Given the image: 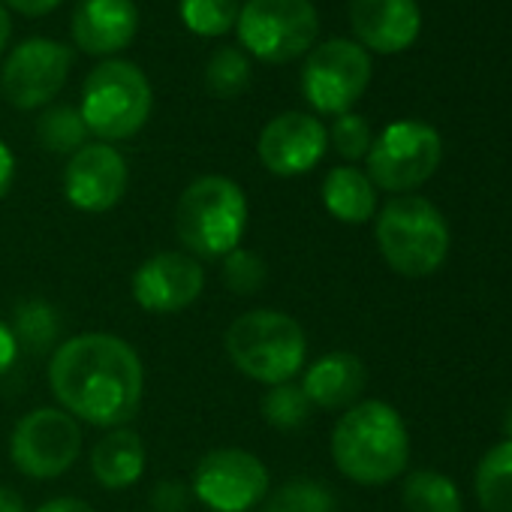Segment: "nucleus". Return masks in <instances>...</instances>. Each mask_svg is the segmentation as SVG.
<instances>
[{"instance_id": "1", "label": "nucleus", "mask_w": 512, "mask_h": 512, "mask_svg": "<svg viewBox=\"0 0 512 512\" xmlns=\"http://www.w3.org/2000/svg\"><path fill=\"white\" fill-rule=\"evenodd\" d=\"M49 383L61 410L97 428L127 425L145 395L139 353L118 335L85 332L55 347Z\"/></svg>"}, {"instance_id": "2", "label": "nucleus", "mask_w": 512, "mask_h": 512, "mask_svg": "<svg viewBox=\"0 0 512 512\" xmlns=\"http://www.w3.org/2000/svg\"><path fill=\"white\" fill-rule=\"evenodd\" d=\"M335 467L359 485H386L410 461V437L401 413L386 401L353 404L332 431Z\"/></svg>"}, {"instance_id": "3", "label": "nucleus", "mask_w": 512, "mask_h": 512, "mask_svg": "<svg viewBox=\"0 0 512 512\" xmlns=\"http://www.w3.org/2000/svg\"><path fill=\"white\" fill-rule=\"evenodd\" d=\"M247 229V196L226 175H202L178 196L175 235L199 260H223L241 247Z\"/></svg>"}, {"instance_id": "4", "label": "nucleus", "mask_w": 512, "mask_h": 512, "mask_svg": "<svg viewBox=\"0 0 512 512\" xmlns=\"http://www.w3.org/2000/svg\"><path fill=\"white\" fill-rule=\"evenodd\" d=\"M226 353L232 365L256 383L278 386L290 383L308 356V341L302 326L272 308H256L241 314L226 329Z\"/></svg>"}, {"instance_id": "5", "label": "nucleus", "mask_w": 512, "mask_h": 512, "mask_svg": "<svg viewBox=\"0 0 512 512\" xmlns=\"http://www.w3.org/2000/svg\"><path fill=\"white\" fill-rule=\"evenodd\" d=\"M377 247L392 272L428 278L449 256L446 217L422 196H395L377 217Z\"/></svg>"}, {"instance_id": "6", "label": "nucleus", "mask_w": 512, "mask_h": 512, "mask_svg": "<svg viewBox=\"0 0 512 512\" xmlns=\"http://www.w3.org/2000/svg\"><path fill=\"white\" fill-rule=\"evenodd\" d=\"M154 94L148 76L130 61H103L82 85V121L106 145L136 136L151 118Z\"/></svg>"}, {"instance_id": "7", "label": "nucleus", "mask_w": 512, "mask_h": 512, "mask_svg": "<svg viewBox=\"0 0 512 512\" xmlns=\"http://www.w3.org/2000/svg\"><path fill=\"white\" fill-rule=\"evenodd\" d=\"M244 55L290 64L314 49L320 16L311 0H244L235 22Z\"/></svg>"}, {"instance_id": "8", "label": "nucleus", "mask_w": 512, "mask_h": 512, "mask_svg": "<svg viewBox=\"0 0 512 512\" xmlns=\"http://www.w3.org/2000/svg\"><path fill=\"white\" fill-rule=\"evenodd\" d=\"M440 157H443V142L431 124L395 121L371 142L365 160L374 187L389 193H410L437 172Z\"/></svg>"}, {"instance_id": "9", "label": "nucleus", "mask_w": 512, "mask_h": 512, "mask_svg": "<svg viewBox=\"0 0 512 512\" xmlns=\"http://www.w3.org/2000/svg\"><path fill=\"white\" fill-rule=\"evenodd\" d=\"M371 85V58L353 40H326L302 67V94L323 115L350 112Z\"/></svg>"}, {"instance_id": "10", "label": "nucleus", "mask_w": 512, "mask_h": 512, "mask_svg": "<svg viewBox=\"0 0 512 512\" xmlns=\"http://www.w3.org/2000/svg\"><path fill=\"white\" fill-rule=\"evenodd\" d=\"M82 449L79 422L61 407H37L22 416L10 437V455L19 473L31 479H55L73 467Z\"/></svg>"}, {"instance_id": "11", "label": "nucleus", "mask_w": 512, "mask_h": 512, "mask_svg": "<svg viewBox=\"0 0 512 512\" xmlns=\"http://www.w3.org/2000/svg\"><path fill=\"white\" fill-rule=\"evenodd\" d=\"M73 55L55 40L34 37L10 52L0 70V94L13 109L34 112L52 106L70 76Z\"/></svg>"}, {"instance_id": "12", "label": "nucleus", "mask_w": 512, "mask_h": 512, "mask_svg": "<svg viewBox=\"0 0 512 512\" xmlns=\"http://www.w3.org/2000/svg\"><path fill=\"white\" fill-rule=\"evenodd\" d=\"M193 494L214 512H247L269 494V470L253 452L214 449L193 473Z\"/></svg>"}, {"instance_id": "13", "label": "nucleus", "mask_w": 512, "mask_h": 512, "mask_svg": "<svg viewBox=\"0 0 512 512\" xmlns=\"http://www.w3.org/2000/svg\"><path fill=\"white\" fill-rule=\"evenodd\" d=\"M205 290V269L196 256L163 250L145 260L133 275V299L148 314L187 311Z\"/></svg>"}, {"instance_id": "14", "label": "nucleus", "mask_w": 512, "mask_h": 512, "mask_svg": "<svg viewBox=\"0 0 512 512\" xmlns=\"http://www.w3.org/2000/svg\"><path fill=\"white\" fill-rule=\"evenodd\" d=\"M329 148V130L308 112H284L272 118L260 142H256V154L260 163L278 175V178H293L311 172Z\"/></svg>"}, {"instance_id": "15", "label": "nucleus", "mask_w": 512, "mask_h": 512, "mask_svg": "<svg viewBox=\"0 0 512 512\" xmlns=\"http://www.w3.org/2000/svg\"><path fill=\"white\" fill-rule=\"evenodd\" d=\"M127 163L106 142H88L64 169V196L73 208L100 214L115 208L127 193Z\"/></svg>"}, {"instance_id": "16", "label": "nucleus", "mask_w": 512, "mask_h": 512, "mask_svg": "<svg viewBox=\"0 0 512 512\" xmlns=\"http://www.w3.org/2000/svg\"><path fill=\"white\" fill-rule=\"evenodd\" d=\"M350 25L362 49L398 55L416 43L422 13L416 0H350Z\"/></svg>"}, {"instance_id": "17", "label": "nucleus", "mask_w": 512, "mask_h": 512, "mask_svg": "<svg viewBox=\"0 0 512 512\" xmlns=\"http://www.w3.org/2000/svg\"><path fill=\"white\" fill-rule=\"evenodd\" d=\"M73 40L88 55H115L127 49L139 31L133 0H82L73 13Z\"/></svg>"}, {"instance_id": "18", "label": "nucleus", "mask_w": 512, "mask_h": 512, "mask_svg": "<svg viewBox=\"0 0 512 512\" xmlns=\"http://www.w3.org/2000/svg\"><path fill=\"white\" fill-rule=\"evenodd\" d=\"M365 383H368V374H365L362 359L353 356V353L338 350V353L320 356L305 371L302 389H305V395L311 398L314 407L350 410L359 401V395L365 392Z\"/></svg>"}, {"instance_id": "19", "label": "nucleus", "mask_w": 512, "mask_h": 512, "mask_svg": "<svg viewBox=\"0 0 512 512\" xmlns=\"http://www.w3.org/2000/svg\"><path fill=\"white\" fill-rule=\"evenodd\" d=\"M91 473L94 479L109 488L121 491L142 479L145 473V443L133 428H112L106 437L97 440L91 452Z\"/></svg>"}, {"instance_id": "20", "label": "nucleus", "mask_w": 512, "mask_h": 512, "mask_svg": "<svg viewBox=\"0 0 512 512\" xmlns=\"http://www.w3.org/2000/svg\"><path fill=\"white\" fill-rule=\"evenodd\" d=\"M323 205L341 223H368L377 211V187L356 166H335L323 181Z\"/></svg>"}, {"instance_id": "21", "label": "nucleus", "mask_w": 512, "mask_h": 512, "mask_svg": "<svg viewBox=\"0 0 512 512\" xmlns=\"http://www.w3.org/2000/svg\"><path fill=\"white\" fill-rule=\"evenodd\" d=\"M476 497L485 512H512V440L482 455L476 467Z\"/></svg>"}, {"instance_id": "22", "label": "nucleus", "mask_w": 512, "mask_h": 512, "mask_svg": "<svg viewBox=\"0 0 512 512\" xmlns=\"http://www.w3.org/2000/svg\"><path fill=\"white\" fill-rule=\"evenodd\" d=\"M13 338L19 344V350H28L34 356L52 350L61 341V329L64 320L58 314V308H52L43 299H28L16 308L13 314Z\"/></svg>"}, {"instance_id": "23", "label": "nucleus", "mask_w": 512, "mask_h": 512, "mask_svg": "<svg viewBox=\"0 0 512 512\" xmlns=\"http://www.w3.org/2000/svg\"><path fill=\"white\" fill-rule=\"evenodd\" d=\"M407 512H464L458 485L437 470H416L404 479L401 491Z\"/></svg>"}, {"instance_id": "24", "label": "nucleus", "mask_w": 512, "mask_h": 512, "mask_svg": "<svg viewBox=\"0 0 512 512\" xmlns=\"http://www.w3.org/2000/svg\"><path fill=\"white\" fill-rule=\"evenodd\" d=\"M88 127L82 121V112L76 106H46V112L37 121V142L52 154H76L88 145Z\"/></svg>"}, {"instance_id": "25", "label": "nucleus", "mask_w": 512, "mask_h": 512, "mask_svg": "<svg viewBox=\"0 0 512 512\" xmlns=\"http://www.w3.org/2000/svg\"><path fill=\"white\" fill-rule=\"evenodd\" d=\"M266 497L269 500L263 512H338L335 494L323 482L308 479V476L290 479Z\"/></svg>"}, {"instance_id": "26", "label": "nucleus", "mask_w": 512, "mask_h": 512, "mask_svg": "<svg viewBox=\"0 0 512 512\" xmlns=\"http://www.w3.org/2000/svg\"><path fill=\"white\" fill-rule=\"evenodd\" d=\"M238 0H178L181 22L196 37H223L238 22Z\"/></svg>"}, {"instance_id": "27", "label": "nucleus", "mask_w": 512, "mask_h": 512, "mask_svg": "<svg viewBox=\"0 0 512 512\" xmlns=\"http://www.w3.org/2000/svg\"><path fill=\"white\" fill-rule=\"evenodd\" d=\"M250 76H253L250 58H247L241 49L223 46V49H217V52L208 58V67H205V88H208V94H214V97H220V100H229V97H238V94L247 91Z\"/></svg>"}, {"instance_id": "28", "label": "nucleus", "mask_w": 512, "mask_h": 512, "mask_svg": "<svg viewBox=\"0 0 512 512\" xmlns=\"http://www.w3.org/2000/svg\"><path fill=\"white\" fill-rule=\"evenodd\" d=\"M260 407H263V419L269 425H275L278 431H296V428H302L311 419V410H314V404L305 395V389L296 386L293 380L290 383L269 386V392L263 395Z\"/></svg>"}, {"instance_id": "29", "label": "nucleus", "mask_w": 512, "mask_h": 512, "mask_svg": "<svg viewBox=\"0 0 512 512\" xmlns=\"http://www.w3.org/2000/svg\"><path fill=\"white\" fill-rule=\"evenodd\" d=\"M269 281V266L260 253L247 247H235L223 256V284L235 296H253L260 293Z\"/></svg>"}, {"instance_id": "30", "label": "nucleus", "mask_w": 512, "mask_h": 512, "mask_svg": "<svg viewBox=\"0 0 512 512\" xmlns=\"http://www.w3.org/2000/svg\"><path fill=\"white\" fill-rule=\"evenodd\" d=\"M329 139H332L335 151H338L344 160H350V163H356V160L368 157L371 142H374L368 121H365L362 115H356V112H344V115H338V118H335V124H332V130H329Z\"/></svg>"}, {"instance_id": "31", "label": "nucleus", "mask_w": 512, "mask_h": 512, "mask_svg": "<svg viewBox=\"0 0 512 512\" xmlns=\"http://www.w3.org/2000/svg\"><path fill=\"white\" fill-rule=\"evenodd\" d=\"M151 503H154V512H184L190 503V491L178 479H163V482H157Z\"/></svg>"}, {"instance_id": "32", "label": "nucleus", "mask_w": 512, "mask_h": 512, "mask_svg": "<svg viewBox=\"0 0 512 512\" xmlns=\"http://www.w3.org/2000/svg\"><path fill=\"white\" fill-rule=\"evenodd\" d=\"M16 359H19V344L13 338V329L10 323L0 320V377L16 365Z\"/></svg>"}, {"instance_id": "33", "label": "nucleus", "mask_w": 512, "mask_h": 512, "mask_svg": "<svg viewBox=\"0 0 512 512\" xmlns=\"http://www.w3.org/2000/svg\"><path fill=\"white\" fill-rule=\"evenodd\" d=\"M61 4V0H7V7L28 16V19H40L46 13H52L55 7Z\"/></svg>"}, {"instance_id": "34", "label": "nucleus", "mask_w": 512, "mask_h": 512, "mask_svg": "<svg viewBox=\"0 0 512 512\" xmlns=\"http://www.w3.org/2000/svg\"><path fill=\"white\" fill-rule=\"evenodd\" d=\"M16 178V157L7 142H0V199H4Z\"/></svg>"}, {"instance_id": "35", "label": "nucleus", "mask_w": 512, "mask_h": 512, "mask_svg": "<svg viewBox=\"0 0 512 512\" xmlns=\"http://www.w3.org/2000/svg\"><path fill=\"white\" fill-rule=\"evenodd\" d=\"M34 512H97V509L88 500H79V497H55V500H46Z\"/></svg>"}, {"instance_id": "36", "label": "nucleus", "mask_w": 512, "mask_h": 512, "mask_svg": "<svg viewBox=\"0 0 512 512\" xmlns=\"http://www.w3.org/2000/svg\"><path fill=\"white\" fill-rule=\"evenodd\" d=\"M0 512H28L22 494L13 491L10 485H0Z\"/></svg>"}, {"instance_id": "37", "label": "nucleus", "mask_w": 512, "mask_h": 512, "mask_svg": "<svg viewBox=\"0 0 512 512\" xmlns=\"http://www.w3.org/2000/svg\"><path fill=\"white\" fill-rule=\"evenodd\" d=\"M10 34H13V22H10L7 7L0 4V55H4V49L10 46Z\"/></svg>"}, {"instance_id": "38", "label": "nucleus", "mask_w": 512, "mask_h": 512, "mask_svg": "<svg viewBox=\"0 0 512 512\" xmlns=\"http://www.w3.org/2000/svg\"><path fill=\"white\" fill-rule=\"evenodd\" d=\"M506 431H509V440H512V413H509V422H506Z\"/></svg>"}]
</instances>
